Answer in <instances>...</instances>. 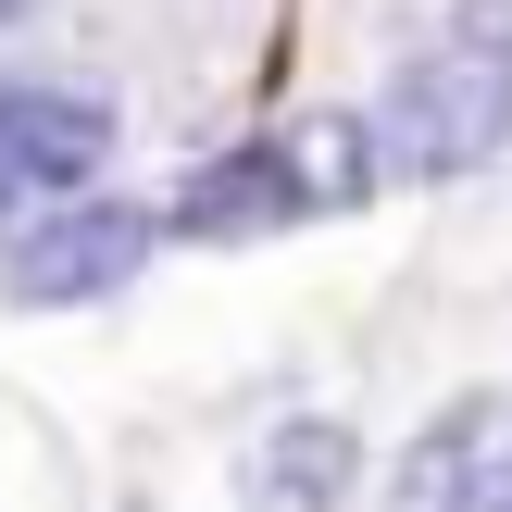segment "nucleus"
<instances>
[{
    "instance_id": "6",
    "label": "nucleus",
    "mask_w": 512,
    "mask_h": 512,
    "mask_svg": "<svg viewBox=\"0 0 512 512\" xmlns=\"http://www.w3.org/2000/svg\"><path fill=\"white\" fill-rule=\"evenodd\" d=\"M350 488H363V450H350V425L288 413V425L263 438V500H275V512H338Z\"/></svg>"
},
{
    "instance_id": "7",
    "label": "nucleus",
    "mask_w": 512,
    "mask_h": 512,
    "mask_svg": "<svg viewBox=\"0 0 512 512\" xmlns=\"http://www.w3.org/2000/svg\"><path fill=\"white\" fill-rule=\"evenodd\" d=\"M450 38H488V50H512V0H450Z\"/></svg>"
},
{
    "instance_id": "3",
    "label": "nucleus",
    "mask_w": 512,
    "mask_h": 512,
    "mask_svg": "<svg viewBox=\"0 0 512 512\" xmlns=\"http://www.w3.org/2000/svg\"><path fill=\"white\" fill-rule=\"evenodd\" d=\"M113 150V100L88 88H0V213H63Z\"/></svg>"
},
{
    "instance_id": "8",
    "label": "nucleus",
    "mask_w": 512,
    "mask_h": 512,
    "mask_svg": "<svg viewBox=\"0 0 512 512\" xmlns=\"http://www.w3.org/2000/svg\"><path fill=\"white\" fill-rule=\"evenodd\" d=\"M13 13H38V0H0V25H13Z\"/></svg>"
},
{
    "instance_id": "1",
    "label": "nucleus",
    "mask_w": 512,
    "mask_h": 512,
    "mask_svg": "<svg viewBox=\"0 0 512 512\" xmlns=\"http://www.w3.org/2000/svg\"><path fill=\"white\" fill-rule=\"evenodd\" d=\"M375 138H388L413 175H475V163H500V138H512V50L450 38V25H438V50L400 63Z\"/></svg>"
},
{
    "instance_id": "2",
    "label": "nucleus",
    "mask_w": 512,
    "mask_h": 512,
    "mask_svg": "<svg viewBox=\"0 0 512 512\" xmlns=\"http://www.w3.org/2000/svg\"><path fill=\"white\" fill-rule=\"evenodd\" d=\"M138 263H150V213H125V200H63V213H38L25 238H0V300H13V313H63V300L125 288Z\"/></svg>"
},
{
    "instance_id": "4",
    "label": "nucleus",
    "mask_w": 512,
    "mask_h": 512,
    "mask_svg": "<svg viewBox=\"0 0 512 512\" xmlns=\"http://www.w3.org/2000/svg\"><path fill=\"white\" fill-rule=\"evenodd\" d=\"M275 225H300V188H288V150L275 138L213 150V163L188 175V200H175V238H200V250H250V238H275Z\"/></svg>"
},
{
    "instance_id": "5",
    "label": "nucleus",
    "mask_w": 512,
    "mask_h": 512,
    "mask_svg": "<svg viewBox=\"0 0 512 512\" xmlns=\"http://www.w3.org/2000/svg\"><path fill=\"white\" fill-rule=\"evenodd\" d=\"M275 150H288L300 213H363V200H375V163H388V138H375L363 113H300Z\"/></svg>"
}]
</instances>
